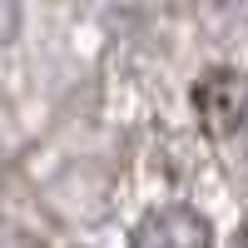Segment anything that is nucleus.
Instances as JSON below:
<instances>
[{"label": "nucleus", "instance_id": "f257e3e1", "mask_svg": "<svg viewBox=\"0 0 248 248\" xmlns=\"http://www.w3.org/2000/svg\"><path fill=\"white\" fill-rule=\"evenodd\" d=\"M15 25H20V5L15 0H0V45L15 35Z\"/></svg>", "mask_w": 248, "mask_h": 248}]
</instances>
